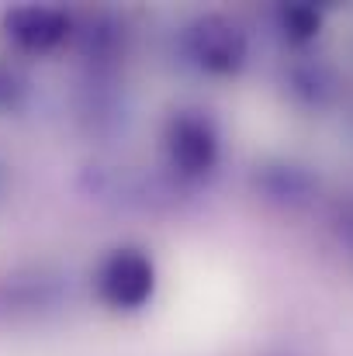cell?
Segmentation results:
<instances>
[{
	"mask_svg": "<svg viewBox=\"0 0 353 356\" xmlns=\"http://www.w3.org/2000/svg\"><path fill=\"white\" fill-rule=\"evenodd\" d=\"M28 97V76L24 70L10 59V56H0V115H10L24 104Z\"/></svg>",
	"mask_w": 353,
	"mask_h": 356,
	"instance_id": "cell-6",
	"label": "cell"
},
{
	"mask_svg": "<svg viewBox=\"0 0 353 356\" xmlns=\"http://www.w3.org/2000/svg\"><path fill=\"white\" fill-rule=\"evenodd\" d=\"M277 28L291 45H308L322 31V10L315 3H281L277 7Z\"/></svg>",
	"mask_w": 353,
	"mask_h": 356,
	"instance_id": "cell-5",
	"label": "cell"
},
{
	"mask_svg": "<svg viewBox=\"0 0 353 356\" xmlns=\"http://www.w3.org/2000/svg\"><path fill=\"white\" fill-rule=\"evenodd\" d=\"M156 284V259L142 245H115L94 266V298L115 315H135L149 308Z\"/></svg>",
	"mask_w": 353,
	"mask_h": 356,
	"instance_id": "cell-2",
	"label": "cell"
},
{
	"mask_svg": "<svg viewBox=\"0 0 353 356\" xmlns=\"http://www.w3.org/2000/svg\"><path fill=\"white\" fill-rule=\"evenodd\" d=\"M3 42L21 56H49L73 35V14L56 3H14L0 14Z\"/></svg>",
	"mask_w": 353,
	"mask_h": 356,
	"instance_id": "cell-4",
	"label": "cell"
},
{
	"mask_svg": "<svg viewBox=\"0 0 353 356\" xmlns=\"http://www.w3.org/2000/svg\"><path fill=\"white\" fill-rule=\"evenodd\" d=\"M159 152L170 177H177L180 184H201L215 173L222 159V131L208 111L177 108L163 121Z\"/></svg>",
	"mask_w": 353,
	"mask_h": 356,
	"instance_id": "cell-1",
	"label": "cell"
},
{
	"mask_svg": "<svg viewBox=\"0 0 353 356\" xmlns=\"http://www.w3.org/2000/svg\"><path fill=\"white\" fill-rule=\"evenodd\" d=\"M184 63L205 76H235L249 59V38L242 24L226 14H201L180 31Z\"/></svg>",
	"mask_w": 353,
	"mask_h": 356,
	"instance_id": "cell-3",
	"label": "cell"
},
{
	"mask_svg": "<svg viewBox=\"0 0 353 356\" xmlns=\"http://www.w3.org/2000/svg\"><path fill=\"white\" fill-rule=\"evenodd\" d=\"M277 177H281V187H277V191H270V194H274V197H284V166L277 170ZM291 180H301V173H298V170H291V177H288V194H298V187H291Z\"/></svg>",
	"mask_w": 353,
	"mask_h": 356,
	"instance_id": "cell-7",
	"label": "cell"
}]
</instances>
